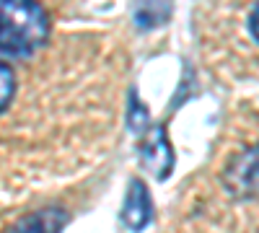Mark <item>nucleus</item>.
<instances>
[{"label":"nucleus","instance_id":"f03ea898","mask_svg":"<svg viewBox=\"0 0 259 233\" xmlns=\"http://www.w3.org/2000/svg\"><path fill=\"white\" fill-rule=\"evenodd\" d=\"M223 184L233 197H259V145L246 148L231 158L223 174Z\"/></svg>","mask_w":259,"mask_h":233},{"label":"nucleus","instance_id":"1a4fd4ad","mask_svg":"<svg viewBox=\"0 0 259 233\" xmlns=\"http://www.w3.org/2000/svg\"><path fill=\"white\" fill-rule=\"evenodd\" d=\"M249 31H251V36L259 41V3L251 8V13H249Z\"/></svg>","mask_w":259,"mask_h":233},{"label":"nucleus","instance_id":"39448f33","mask_svg":"<svg viewBox=\"0 0 259 233\" xmlns=\"http://www.w3.org/2000/svg\"><path fill=\"white\" fill-rule=\"evenodd\" d=\"M65 223H68L65 210L47 207V210H36V213L26 215L24 220H18L16 225L8 228V233H60Z\"/></svg>","mask_w":259,"mask_h":233},{"label":"nucleus","instance_id":"0eeeda50","mask_svg":"<svg viewBox=\"0 0 259 233\" xmlns=\"http://www.w3.org/2000/svg\"><path fill=\"white\" fill-rule=\"evenodd\" d=\"M148 122H150V114L145 109V104L138 99L135 88H130V94H127V127H130V132H135V135L145 132Z\"/></svg>","mask_w":259,"mask_h":233},{"label":"nucleus","instance_id":"423d86ee","mask_svg":"<svg viewBox=\"0 0 259 233\" xmlns=\"http://www.w3.org/2000/svg\"><path fill=\"white\" fill-rule=\"evenodd\" d=\"M171 8L163 6V3H140L135 6L133 16H135V24L140 29H153V26H161L163 21L168 18Z\"/></svg>","mask_w":259,"mask_h":233},{"label":"nucleus","instance_id":"6e6552de","mask_svg":"<svg viewBox=\"0 0 259 233\" xmlns=\"http://www.w3.org/2000/svg\"><path fill=\"white\" fill-rule=\"evenodd\" d=\"M13 94H16V73L6 62H0V112L11 104Z\"/></svg>","mask_w":259,"mask_h":233},{"label":"nucleus","instance_id":"f257e3e1","mask_svg":"<svg viewBox=\"0 0 259 233\" xmlns=\"http://www.w3.org/2000/svg\"><path fill=\"white\" fill-rule=\"evenodd\" d=\"M50 34L47 11L29 0H0V55L31 57Z\"/></svg>","mask_w":259,"mask_h":233},{"label":"nucleus","instance_id":"7ed1b4c3","mask_svg":"<svg viewBox=\"0 0 259 233\" xmlns=\"http://www.w3.org/2000/svg\"><path fill=\"white\" fill-rule=\"evenodd\" d=\"M140 158L156 179H166L171 174V168H174V153H171V145H168L163 124H153L148 130L145 143L140 148Z\"/></svg>","mask_w":259,"mask_h":233},{"label":"nucleus","instance_id":"20e7f679","mask_svg":"<svg viewBox=\"0 0 259 233\" xmlns=\"http://www.w3.org/2000/svg\"><path fill=\"white\" fill-rule=\"evenodd\" d=\"M150 218H153V202H150L148 187L143 184V179H133L124 197V207H122V220L130 230H143Z\"/></svg>","mask_w":259,"mask_h":233}]
</instances>
